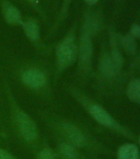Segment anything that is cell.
I'll return each instance as SVG.
<instances>
[{
	"instance_id": "1",
	"label": "cell",
	"mask_w": 140,
	"mask_h": 159,
	"mask_svg": "<svg viewBox=\"0 0 140 159\" xmlns=\"http://www.w3.org/2000/svg\"><path fill=\"white\" fill-rule=\"evenodd\" d=\"M78 47L74 32L68 34L55 48V66L58 74L69 68L78 59Z\"/></svg>"
},
{
	"instance_id": "2",
	"label": "cell",
	"mask_w": 140,
	"mask_h": 159,
	"mask_svg": "<svg viewBox=\"0 0 140 159\" xmlns=\"http://www.w3.org/2000/svg\"><path fill=\"white\" fill-rule=\"evenodd\" d=\"M54 126L57 127L59 134L64 136L67 140V143L75 148H83L86 146V136L77 125L69 121L59 120L54 123Z\"/></svg>"
},
{
	"instance_id": "3",
	"label": "cell",
	"mask_w": 140,
	"mask_h": 159,
	"mask_svg": "<svg viewBox=\"0 0 140 159\" xmlns=\"http://www.w3.org/2000/svg\"><path fill=\"white\" fill-rule=\"evenodd\" d=\"M14 121L22 139L27 142H32L38 136L36 124L31 117L22 109L15 111Z\"/></svg>"
},
{
	"instance_id": "4",
	"label": "cell",
	"mask_w": 140,
	"mask_h": 159,
	"mask_svg": "<svg viewBox=\"0 0 140 159\" xmlns=\"http://www.w3.org/2000/svg\"><path fill=\"white\" fill-rule=\"evenodd\" d=\"M22 83L32 89H40L47 84L46 74L39 68H29L22 71L21 75Z\"/></svg>"
},
{
	"instance_id": "5",
	"label": "cell",
	"mask_w": 140,
	"mask_h": 159,
	"mask_svg": "<svg viewBox=\"0 0 140 159\" xmlns=\"http://www.w3.org/2000/svg\"><path fill=\"white\" fill-rule=\"evenodd\" d=\"M91 33L84 30L80 37L78 58L79 61V67L86 70L89 67L92 56V43L91 40Z\"/></svg>"
},
{
	"instance_id": "6",
	"label": "cell",
	"mask_w": 140,
	"mask_h": 159,
	"mask_svg": "<svg viewBox=\"0 0 140 159\" xmlns=\"http://www.w3.org/2000/svg\"><path fill=\"white\" fill-rule=\"evenodd\" d=\"M86 109L89 114L101 125L107 128H115L116 126V123L114 119L110 115L108 112L99 104L94 103H87Z\"/></svg>"
},
{
	"instance_id": "7",
	"label": "cell",
	"mask_w": 140,
	"mask_h": 159,
	"mask_svg": "<svg viewBox=\"0 0 140 159\" xmlns=\"http://www.w3.org/2000/svg\"><path fill=\"white\" fill-rule=\"evenodd\" d=\"M117 157L118 159H139V151L134 144H124L118 150Z\"/></svg>"
},
{
	"instance_id": "8",
	"label": "cell",
	"mask_w": 140,
	"mask_h": 159,
	"mask_svg": "<svg viewBox=\"0 0 140 159\" xmlns=\"http://www.w3.org/2000/svg\"><path fill=\"white\" fill-rule=\"evenodd\" d=\"M119 67L113 61L111 56H104L100 62V70L103 75L106 77L112 76L117 70Z\"/></svg>"
},
{
	"instance_id": "9",
	"label": "cell",
	"mask_w": 140,
	"mask_h": 159,
	"mask_svg": "<svg viewBox=\"0 0 140 159\" xmlns=\"http://www.w3.org/2000/svg\"><path fill=\"white\" fill-rule=\"evenodd\" d=\"M26 36L32 42H37L40 39V29L37 22L33 19H28L22 23Z\"/></svg>"
},
{
	"instance_id": "10",
	"label": "cell",
	"mask_w": 140,
	"mask_h": 159,
	"mask_svg": "<svg viewBox=\"0 0 140 159\" xmlns=\"http://www.w3.org/2000/svg\"><path fill=\"white\" fill-rule=\"evenodd\" d=\"M3 12L5 18L10 24H18L21 22L22 17L20 12L13 5L5 2L3 4Z\"/></svg>"
},
{
	"instance_id": "11",
	"label": "cell",
	"mask_w": 140,
	"mask_h": 159,
	"mask_svg": "<svg viewBox=\"0 0 140 159\" xmlns=\"http://www.w3.org/2000/svg\"><path fill=\"white\" fill-rule=\"evenodd\" d=\"M59 151L64 159H78V157L76 148L67 142L62 143L59 145Z\"/></svg>"
},
{
	"instance_id": "12",
	"label": "cell",
	"mask_w": 140,
	"mask_h": 159,
	"mask_svg": "<svg viewBox=\"0 0 140 159\" xmlns=\"http://www.w3.org/2000/svg\"><path fill=\"white\" fill-rule=\"evenodd\" d=\"M127 94L132 101L140 104V80H135L129 84Z\"/></svg>"
},
{
	"instance_id": "13",
	"label": "cell",
	"mask_w": 140,
	"mask_h": 159,
	"mask_svg": "<svg viewBox=\"0 0 140 159\" xmlns=\"http://www.w3.org/2000/svg\"><path fill=\"white\" fill-rule=\"evenodd\" d=\"M38 159H56V154L54 153V152L52 151L51 149L49 148H43L42 150L39 152L38 156H37Z\"/></svg>"
},
{
	"instance_id": "14",
	"label": "cell",
	"mask_w": 140,
	"mask_h": 159,
	"mask_svg": "<svg viewBox=\"0 0 140 159\" xmlns=\"http://www.w3.org/2000/svg\"><path fill=\"white\" fill-rule=\"evenodd\" d=\"M0 159H15V157L7 151L0 148Z\"/></svg>"
},
{
	"instance_id": "15",
	"label": "cell",
	"mask_w": 140,
	"mask_h": 159,
	"mask_svg": "<svg viewBox=\"0 0 140 159\" xmlns=\"http://www.w3.org/2000/svg\"><path fill=\"white\" fill-rule=\"evenodd\" d=\"M131 35L134 37H140V26L139 25H134L130 30Z\"/></svg>"
},
{
	"instance_id": "16",
	"label": "cell",
	"mask_w": 140,
	"mask_h": 159,
	"mask_svg": "<svg viewBox=\"0 0 140 159\" xmlns=\"http://www.w3.org/2000/svg\"><path fill=\"white\" fill-rule=\"evenodd\" d=\"M87 3H89V4H94V3H96V2H97L99 1V0H85Z\"/></svg>"
},
{
	"instance_id": "17",
	"label": "cell",
	"mask_w": 140,
	"mask_h": 159,
	"mask_svg": "<svg viewBox=\"0 0 140 159\" xmlns=\"http://www.w3.org/2000/svg\"><path fill=\"white\" fill-rule=\"evenodd\" d=\"M29 1H31V2H35L36 0H29Z\"/></svg>"
},
{
	"instance_id": "18",
	"label": "cell",
	"mask_w": 140,
	"mask_h": 159,
	"mask_svg": "<svg viewBox=\"0 0 140 159\" xmlns=\"http://www.w3.org/2000/svg\"><path fill=\"white\" fill-rule=\"evenodd\" d=\"M139 141H140V139H139Z\"/></svg>"
}]
</instances>
